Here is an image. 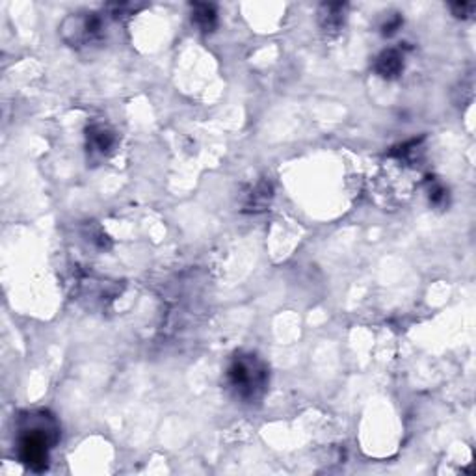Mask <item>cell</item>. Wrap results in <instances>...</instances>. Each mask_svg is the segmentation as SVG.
Listing matches in <instances>:
<instances>
[{
    "mask_svg": "<svg viewBox=\"0 0 476 476\" xmlns=\"http://www.w3.org/2000/svg\"><path fill=\"white\" fill-rule=\"evenodd\" d=\"M103 30V22L95 13L69 17L64 24V38L75 45H84L94 41Z\"/></svg>",
    "mask_w": 476,
    "mask_h": 476,
    "instance_id": "3",
    "label": "cell"
},
{
    "mask_svg": "<svg viewBox=\"0 0 476 476\" xmlns=\"http://www.w3.org/2000/svg\"><path fill=\"white\" fill-rule=\"evenodd\" d=\"M452 10H454V15L467 17V15H471L473 10H475V6L473 4H454L452 6Z\"/></svg>",
    "mask_w": 476,
    "mask_h": 476,
    "instance_id": "8",
    "label": "cell"
},
{
    "mask_svg": "<svg viewBox=\"0 0 476 476\" xmlns=\"http://www.w3.org/2000/svg\"><path fill=\"white\" fill-rule=\"evenodd\" d=\"M404 69V58L399 50H385L378 56L376 60V71L385 78L399 77L400 71Z\"/></svg>",
    "mask_w": 476,
    "mask_h": 476,
    "instance_id": "4",
    "label": "cell"
},
{
    "mask_svg": "<svg viewBox=\"0 0 476 476\" xmlns=\"http://www.w3.org/2000/svg\"><path fill=\"white\" fill-rule=\"evenodd\" d=\"M60 439V426L47 411H32L21 417L17 433V454L30 471L43 473L49 467L50 449Z\"/></svg>",
    "mask_w": 476,
    "mask_h": 476,
    "instance_id": "1",
    "label": "cell"
},
{
    "mask_svg": "<svg viewBox=\"0 0 476 476\" xmlns=\"http://www.w3.org/2000/svg\"><path fill=\"white\" fill-rule=\"evenodd\" d=\"M89 144L95 151L99 153H106L114 145V136L108 128L105 127H95L91 128V134H89Z\"/></svg>",
    "mask_w": 476,
    "mask_h": 476,
    "instance_id": "7",
    "label": "cell"
},
{
    "mask_svg": "<svg viewBox=\"0 0 476 476\" xmlns=\"http://www.w3.org/2000/svg\"><path fill=\"white\" fill-rule=\"evenodd\" d=\"M192 21L203 30V32H211L214 24H216V10L209 4H194L192 6Z\"/></svg>",
    "mask_w": 476,
    "mask_h": 476,
    "instance_id": "6",
    "label": "cell"
},
{
    "mask_svg": "<svg viewBox=\"0 0 476 476\" xmlns=\"http://www.w3.org/2000/svg\"><path fill=\"white\" fill-rule=\"evenodd\" d=\"M225 378L235 396L244 402H253L259 399L268 385V371L265 363L253 354H238L233 357Z\"/></svg>",
    "mask_w": 476,
    "mask_h": 476,
    "instance_id": "2",
    "label": "cell"
},
{
    "mask_svg": "<svg viewBox=\"0 0 476 476\" xmlns=\"http://www.w3.org/2000/svg\"><path fill=\"white\" fill-rule=\"evenodd\" d=\"M344 10L343 4H324L320 10V27L324 30H339L344 24Z\"/></svg>",
    "mask_w": 476,
    "mask_h": 476,
    "instance_id": "5",
    "label": "cell"
}]
</instances>
